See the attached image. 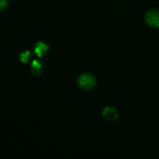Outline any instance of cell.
<instances>
[{
	"mask_svg": "<svg viewBox=\"0 0 159 159\" xmlns=\"http://www.w3.org/2000/svg\"><path fill=\"white\" fill-rule=\"evenodd\" d=\"M77 82L79 88L85 91L93 89L97 85V80L96 77L89 73H84L81 75L78 79Z\"/></svg>",
	"mask_w": 159,
	"mask_h": 159,
	"instance_id": "cell-1",
	"label": "cell"
},
{
	"mask_svg": "<svg viewBox=\"0 0 159 159\" xmlns=\"http://www.w3.org/2000/svg\"><path fill=\"white\" fill-rule=\"evenodd\" d=\"M144 21L146 24L152 28L159 27V10L151 9L146 12L144 16Z\"/></svg>",
	"mask_w": 159,
	"mask_h": 159,
	"instance_id": "cell-2",
	"label": "cell"
},
{
	"mask_svg": "<svg viewBox=\"0 0 159 159\" xmlns=\"http://www.w3.org/2000/svg\"><path fill=\"white\" fill-rule=\"evenodd\" d=\"M49 46L43 41H38L35 43L34 48V51L38 57H43L48 55L49 53Z\"/></svg>",
	"mask_w": 159,
	"mask_h": 159,
	"instance_id": "cell-3",
	"label": "cell"
},
{
	"mask_svg": "<svg viewBox=\"0 0 159 159\" xmlns=\"http://www.w3.org/2000/svg\"><path fill=\"white\" fill-rule=\"evenodd\" d=\"M45 70L44 63L39 60H33L30 65V71L34 75L40 76Z\"/></svg>",
	"mask_w": 159,
	"mask_h": 159,
	"instance_id": "cell-4",
	"label": "cell"
},
{
	"mask_svg": "<svg viewBox=\"0 0 159 159\" xmlns=\"http://www.w3.org/2000/svg\"><path fill=\"white\" fill-rule=\"evenodd\" d=\"M102 115L109 121H115L119 116L117 110L113 107H107L102 110Z\"/></svg>",
	"mask_w": 159,
	"mask_h": 159,
	"instance_id": "cell-5",
	"label": "cell"
},
{
	"mask_svg": "<svg viewBox=\"0 0 159 159\" xmlns=\"http://www.w3.org/2000/svg\"><path fill=\"white\" fill-rule=\"evenodd\" d=\"M20 61L23 62V63L26 64L30 61V59L31 57V54H30V51H23L20 54Z\"/></svg>",
	"mask_w": 159,
	"mask_h": 159,
	"instance_id": "cell-6",
	"label": "cell"
},
{
	"mask_svg": "<svg viewBox=\"0 0 159 159\" xmlns=\"http://www.w3.org/2000/svg\"><path fill=\"white\" fill-rule=\"evenodd\" d=\"M9 5V0H0V12L4 10Z\"/></svg>",
	"mask_w": 159,
	"mask_h": 159,
	"instance_id": "cell-7",
	"label": "cell"
}]
</instances>
